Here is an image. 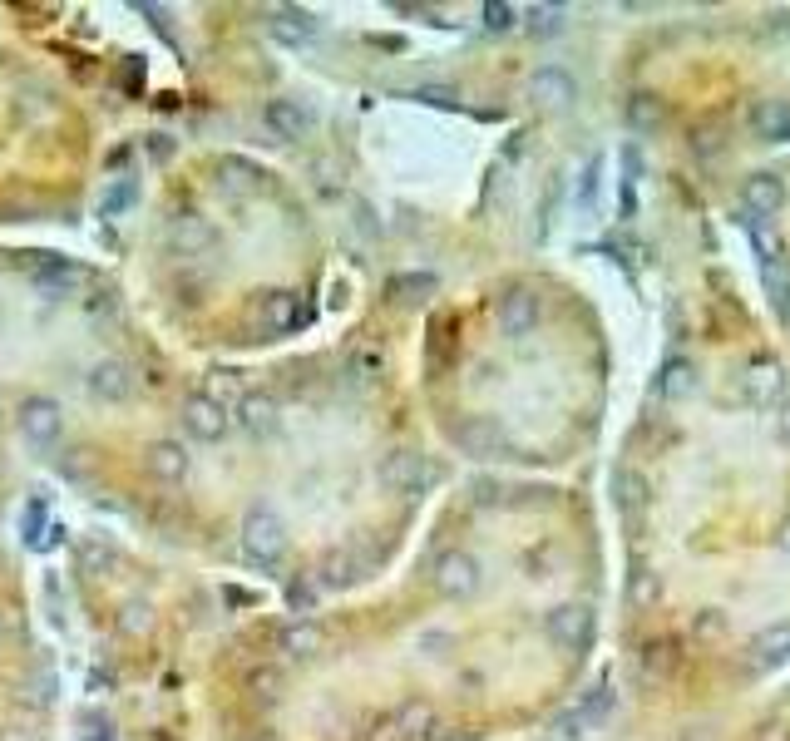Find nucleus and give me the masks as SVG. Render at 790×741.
Masks as SVG:
<instances>
[{"label": "nucleus", "mask_w": 790, "mask_h": 741, "mask_svg": "<svg viewBox=\"0 0 790 741\" xmlns=\"http://www.w3.org/2000/svg\"><path fill=\"white\" fill-rule=\"evenodd\" d=\"M267 30H272L282 45H312L316 35H321V20H316L312 10H302V5H282V10H272Z\"/></svg>", "instance_id": "obj_10"}, {"label": "nucleus", "mask_w": 790, "mask_h": 741, "mask_svg": "<svg viewBox=\"0 0 790 741\" xmlns=\"http://www.w3.org/2000/svg\"><path fill=\"white\" fill-rule=\"evenodd\" d=\"M746 213L751 218H761V223H771L776 213H781V203H786V183L776 178V173H756V178H746Z\"/></svg>", "instance_id": "obj_11"}, {"label": "nucleus", "mask_w": 790, "mask_h": 741, "mask_svg": "<svg viewBox=\"0 0 790 741\" xmlns=\"http://www.w3.org/2000/svg\"><path fill=\"white\" fill-rule=\"evenodd\" d=\"M173 243H208V228H193V223H178V228H173Z\"/></svg>", "instance_id": "obj_36"}, {"label": "nucleus", "mask_w": 790, "mask_h": 741, "mask_svg": "<svg viewBox=\"0 0 790 741\" xmlns=\"http://www.w3.org/2000/svg\"><path fill=\"white\" fill-rule=\"evenodd\" d=\"M267 327H277V331H292V327H302L307 322V312L297 307V297H287V292H277L272 302H267Z\"/></svg>", "instance_id": "obj_25"}, {"label": "nucleus", "mask_w": 790, "mask_h": 741, "mask_svg": "<svg viewBox=\"0 0 790 741\" xmlns=\"http://www.w3.org/2000/svg\"><path fill=\"white\" fill-rule=\"evenodd\" d=\"M242 554L252 564H262V569H272L287 554V524H282L277 509H267V504L247 509V519H242Z\"/></svg>", "instance_id": "obj_1"}, {"label": "nucleus", "mask_w": 790, "mask_h": 741, "mask_svg": "<svg viewBox=\"0 0 790 741\" xmlns=\"http://www.w3.org/2000/svg\"><path fill=\"white\" fill-rule=\"evenodd\" d=\"M144 613H149L144 603H129V608H124V628H129V633H144V628H149V618H144Z\"/></svg>", "instance_id": "obj_35"}, {"label": "nucleus", "mask_w": 790, "mask_h": 741, "mask_svg": "<svg viewBox=\"0 0 790 741\" xmlns=\"http://www.w3.org/2000/svg\"><path fill=\"white\" fill-rule=\"evenodd\" d=\"M598 173H603V159L593 154V159L583 164V173H578V193H573V198H578V208H593V193H598Z\"/></svg>", "instance_id": "obj_27"}, {"label": "nucleus", "mask_w": 790, "mask_h": 741, "mask_svg": "<svg viewBox=\"0 0 790 741\" xmlns=\"http://www.w3.org/2000/svg\"><path fill=\"white\" fill-rule=\"evenodd\" d=\"M134 203H139V178H134V173H119V178L99 193V218L114 223V218L134 213Z\"/></svg>", "instance_id": "obj_16"}, {"label": "nucleus", "mask_w": 790, "mask_h": 741, "mask_svg": "<svg viewBox=\"0 0 790 741\" xmlns=\"http://www.w3.org/2000/svg\"><path fill=\"white\" fill-rule=\"evenodd\" d=\"M781 391H786V376H781L776 361H756V366H746V376H741V396H746L751 406H771Z\"/></svg>", "instance_id": "obj_12"}, {"label": "nucleus", "mask_w": 790, "mask_h": 741, "mask_svg": "<svg viewBox=\"0 0 790 741\" xmlns=\"http://www.w3.org/2000/svg\"><path fill=\"white\" fill-rule=\"evenodd\" d=\"M751 662L756 667H781L790 662V623H771L766 633L751 638Z\"/></svg>", "instance_id": "obj_17"}, {"label": "nucleus", "mask_w": 790, "mask_h": 741, "mask_svg": "<svg viewBox=\"0 0 790 741\" xmlns=\"http://www.w3.org/2000/svg\"><path fill=\"white\" fill-rule=\"evenodd\" d=\"M129 366L124 361H99L94 371H89V391L99 396V401H124L129 396Z\"/></svg>", "instance_id": "obj_18"}, {"label": "nucleus", "mask_w": 790, "mask_h": 741, "mask_svg": "<svg viewBox=\"0 0 790 741\" xmlns=\"http://www.w3.org/2000/svg\"><path fill=\"white\" fill-rule=\"evenodd\" d=\"M657 119H662V109H657L652 99H637V104H632V124H637V129H657Z\"/></svg>", "instance_id": "obj_34"}, {"label": "nucleus", "mask_w": 790, "mask_h": 741, "mask_svg": "<svg viewBox=\"0 0 790 741\" xmlns=\"http://www.w3.org/2000/svg\"><path fill=\"white\" fill-rule=\"evenodd\" d=\"M84 741H114L109 727H104V717H89V722H84Z\"/></svg>", "instance_id": "obj_38"}, {"label": "nucleus", "mask_w": 790, "mask_h": 741, "mask_svg": "<svg viewBox=\"0 0 790 741\" xmlns=\"http://www.w3.org/2000/svg\"><path fill=\"white\" fill-rule=\"evenodd\" d=\"M786 549H790V529H786Z\"/></svg>", "instance_id": "obj_42"}, {"label": "nucleus", "mask_w": 790, "mask_h": 741, "mask_svg": "<svg viewBox=\"0 0 790 741\" xmlns=\"http://www.w3.org/2000/svg\"><path fill=\"white\" fill-rule=\"evenodd\" d=\"M188 450L178 445V440H158V445H149V475L154 480H163V485H178L183 475H188Z\"/></svg>", "instance_id": "obj_15"}, {"label": "nucleus", "mask_w": 790, "mask_h": 741, "mask_svg": "<svg viewBox=\"0 0 790 741\" xmlns=\"http://www.w3.org/2000/svg\"><path fill=\"white\" fill-rule=\"evenodd\" d=\"M529 99H539L544 109H568V104L578 99V80H573L563 65H544V70H534V80H529Z\"/></svg>", "instance_id": "obj_8"}, {"label": "nucleus", "mask_w": 790, "mask_h": 741, "mask_svg": "<svg viewBox=\"0 0 790 741\" xmlns=\"http://www.w3.org/2000/svg\"><path fill=\"white\" fill-rule=\"evenodd\" d=\"M60 430H65V415H60V406H55L50 396H35V401L20 406V435H25L30 445L50 450V445L60 440Z\"/></svg>", "instance_id": "obj_4"}, {"label": "nucleus", "mask_w": 790, "mask_h": 741, "mask_svg": "<svg viewBox=\"0 0 790 741\" xmlns=\"http://www.w3.org/2000/svg\"><path fill=\"white\" fill-rule=\"evenodd\" d=\"M479 559L465 554V549H445L440 559H435V588L445 593V598H470L474 588H479Z\"/></svg>", "instance_id": "obj_3"}, {"label": "nucleus", "mask_w": 790, "mask_h": 741, "mask_svg": "<svg viewBox=\"0 0 790 741\" xmlns=\"http://www.w3.org/2000/svg\"><path fill=\"white\" fill-rule=\"evenodd\" d=\"M45 519H50V499L45 494H35L30 504H25V514H20V539H25V549H45Z\"/></svg>", "instance_id": "obj_22"}, {"label": "nucleus", "mask_w": 790, "mask_h": 741, "mask_svg": "<svg viewBox=\"0 0 790 741\" xmlns=\"http://www.w3.org/2000/svg\"><path fill=\"white\" fill-rule=\"evenodd\" d=\"M637 178H642V149L628 144L623 149V188H637Z\"/></svg>", "instance_id": "obj_33"}, {"label": "nucleus", "mask_w": 790, "mask_h": 741, "mask_svg": "<svg viewBox=\"0 0 790 741\" xmlns=\"http://www.w3.org/2000/svg\"><path fill=\"white\" fill-rule=\"evenodd\" d=\"M312 603H316V588L307 583V578H297V583L287 588V608H292V613L302 618V613H312Z\"/></svg>", "instance_id": "obj_30"}, {"label": "nucleus", "mask_w": 790, "mask_h": 741, "mask_svg": "<svg viewBox=\"0 0 790 741\" xmlns=\"http://www.w3.org/2000/svg\"><path fill=\"white\" fill-rule=\"evenodd\" d=\"M79 277H84V272H79L75 262H65V257H55V252H40V262H35V287H40V292H50V297L75 292Z\"/></svg>", "instance_id": "obj_13"}, {"label": "nucleus", "mask_w": 790, "mask_h": 741, "mask_svg": "<svg viewBox=\"0 0 790 741\" xmlns=\"http://www.w3.org/2000/svg\"><path fill=\"white\" fill-rule=\"evenodd\" d=\"M0 638H5V618H0Z\"/></svg>", "instance_id": "obj_41"}, {"label": "nucleus", "mask_w": 790, "mask_h": 741, "mask_svg": "<svg viewBox=\"0 0 790 741\" xmlns=\"http://www.w3.org/2000/svg\"><path fill=\"white\" fill-rule=\"evenodd\" d=\"M410 99H420V104H435V109H440V104H455V99H460V89H450V84H445V89H440V84H420V89H410Z\"/></svg>", "instance_id": "obj_31"}, {"label": "nucleus", "mask_w": 790, "mask_h": 741, "mask_svg": "<svg viewBox=\"0 0 790 741\" xmlns=\"http://www.w3.org/2000/svg\"><path fill=\"white\" fill-rule=\"evenodd\" d=\"M756 134L766 144H786L790 139V99H766L756 109Z\"/></svg>", "instance_id": "obj_20"}, {"label": "nucleus", "mask_w": 790, "mask_h": 741, "mask_svg": "<svg viewBox=\"0 0 790 741\" xmlns=\"http://www.w3.org/2000/svg\"><path fill=\"white\" fill-rule=\"evenodd\" d=\"M781 430H786V440H790V406H786V415H781Z\"/></svg>", "instance_id": "obj_40"}, {"label": "nucleus", "mask_w": 790, "mask_h": 741, "mask_svg": "<svg viewBox=\"0 0 790 741\" xmlns=\"http://www.w3.org/2000/svg\"><path fill=\"white\" fill-rule=\"evenodd\" d=\"M534 327H539V302L529 292H509L499 302V331L504 336H529Z\"/></svg>", "instance_id": "obj_14"}, {"label": "nucleus", "mask_w": 790, "mask_h": 741, "mask_svg": "<svg viewBox=\"0 0 790 741\" xmlns=\"http://www.w3.org/2000/svg\"><path fill=\"white\" fill-rule=\"evenodd\" d=\"M425 455H415V450H391L386 460H381V485L391 494H420L425 490Z\"/></svg>", "instance_id": "obj_7"}, {"label": "nucleus", "mask_w": 790, "mask_h": 741, "mask_svg": "<svg viewBox=\"0 0 790 741\" xmlns=\"http://www.w3.org/2000/svg\"><path fill=\"white\" fill-rule=\"evenodd\" d=\"M282 648H287L292 658H307L316 648V628H287V633H282Z\"/></svg>", "instance_id": "obj_29"}, {"label": "nucleus", "mask_w": 790, "mask_h": 741, "mask_svg": "<svg viewBox=\"0 0 790 741\" xmlns=\"http://www.w3.org/2000/svg\"><path fill=\"white\" fill-rule=\"evenodd\" d=\"M228 411L213 401V396H193L188 406H183V430L193 435V440H223L228 435Z\"/></svg>", "instance_id": "obj_9"}, {"label": "nucleus", "mask_w": 790, "mask_h": 741, "mask_svg": "<svg viewBox=\"0 0 790 741\" xmlns=\"http://www.w3.org/2000/svg\"><path fill=\"white\" fill-rule=\"evenodd\" d=\"M776 312H781V317H786V322H790V287H786V297L776 302Z\"/></svg>", "instance_id": "obj_39"}, {"label": "nucleus", "mask_w": 790, "mask_h": 741, "mask_svg": "<svg viewBox=\"0 0 790 741\" xmlns=\"http://www.w3.org/2000/svg\"><path fill=\"white\" fill-rule=\"evenodd\" d=\"M262 119H267V129L282 139V144H297V139H307L312 134V109L302 104V99H267V109H262Z\"/></svg>", "instance_id": "obj_5"}, {"label": "nucleus", "mask_w": 790, "mask_h": 741, "mask_svg": "<svg viewBox=\"0 0 790 741\" xmlns=\"http://www.w3.org/2000/svg\"><path fill=\"white\" fill-rule=\"evenodd\" d=\"M395 292H400V297H410V302H425V292H435V277H400V282H395Z\"/></svg>", "instance_id": "obj_32"}, {"label": "nucleus", "mask_w": 790, "mask_h": 741, "mask_svg": "<svg viewBox=\"0 0 790 741\" xmlns=\"http://www.w3.org/2000/svg\"><path fill=\"white\" fill-rule=\"evenodd\" d=\"M549 638L563 648H588L593 643V608L588 603H558L549 613Z\"/></svg>", "instance_id": "obj_6"}, {"label": "nucleus", "mask_w": 790, "mask_h": 741, "mask_svg": "<svg viewBox=\"0 0 790 741\" xmlns=\"http://www.w3.org/2000/svg\"><path fill=\"white\" fill-rule=\"evenodd\" d=\"M10 741H20V737H15V732H10Z\"/></svg>", "instance_id": "obj_43"}, {"label": "nucleus", "mask_w": 790, "mask_h": 741, "mask_svg": "<svg viewBox=\"0 0 790 741\" xmlns=\"http://www.w3.org/2000/svg\"><path fill=\"white\" fill-rule=\"evenodd\" d=\"M75 564L84 578H104L109 569H114V549L109 544H99V539H84L75 549Z\"/></svg>", "instance_id": "obj_24"}, {"label": "nucleus", "mask_w": 790, "mask_h": 741, "mask_svg": "<svg viewBox=\"0 0 790 741\" xmlns=\"http://www.w3.org/2000/svg\"><path fill=\"white\" fill-rule=\"evenodd\" d=\"M149 159H154V164H168V159H173V139H168V134H154V139H149Z\"/></svg>", "instance_id": "obj_37"}, {"label": "nucleus", "mask_w": 790, "mask_h": 741, "mask_svg": "<svg viewBox=\"0 0 790 741\" xmlns=\"http://www.w3.org/2000/svg\"><path fill=\"white\" fill-rule=\"evenodd\" d=\"M697 391V366L692 361H667L662 376H657V396L662 401H687Z\"/></svg>", "instance_id": "obj_19"}, {"label": "nucleus", "mask_w": 790, "mask_h": 741, "mask_svg": "<svg viewBox=\"0 0 790 741\" xmlns=\"http://www.w3.org/2000/svg\"><path fill=\"white\" fill-rule=\"evenodd\" d=\"M479 20H484V30L504 35V30H514V25H519V10H514V5H504V0H484V5H479Z\"/></svg>", "instance_id": "obj_26"}, {"label": "nucleus", "mask_w": 790, "mask_h": 741, "mask_svg": "<svg viewBox=\"0 0 790 741\" xmlns=\"http://www.w3.org/2000/svg\"><path fill=\"white\" fill-rule=\"evenodd\" d=\"M45 618H50L55 628H65V593H60V578L55 574L45 578Z\"/></svg>", "instance_id": "obj_28"}, {"label": "nucleus", "mask_w": 790, "mask_h": 741, "mask_svg": "<svg viewBox=\"0 0 790 741\" xmlns=\"http://www.w3.org/2000/svg\"><path fill=\"white\" fill-rule=\"evenodd\" d=\"M613 717V687L608 682H593L558 722H553V732H558V741H583L593 727H603Z\"/></svg>", "instance_id": "obj_2"}, {"label": "nucleus", "mask_w": 790, "mask_h": 741, "mask_svg": "<svg viewBox=\"0 0 790 741\" xmlns=\"http://www.w3.org/2000/svg\"><path fill=\"white\" fill-rule=\"evenodd\" d=\"M519 20H524L529 35H558L563 20H568V10H563V5H524Z\"/></svg>", "instance_id": "obj_23"}, {"label": "nucleus", "mask_w": 790, "mask_h": 741, "mask_svg": "<svg viewBox=\"0 0 790 741\" xmlns=\"http://www.w3.org/2000/svg\"><path fill=\"white\" fill-rule=\"evenodd\" d=\"M237 420H242L252 435H267V430L277 425V406H272V396H242V401H237Z\"/></svg>", "instance_id": "obj_21"}]
</instances>
